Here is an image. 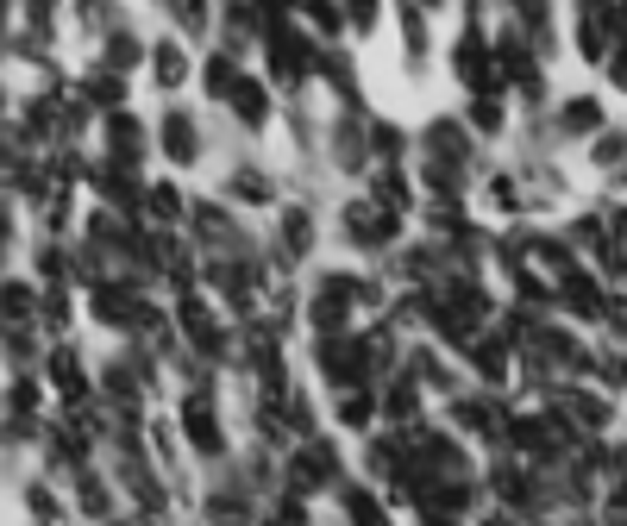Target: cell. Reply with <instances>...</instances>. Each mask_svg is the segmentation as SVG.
<instances>
[{"instance_id": "obj_1", "label": "cell", "mask_w": 627, "mask_h": 526, "mask_svg": "<svg viewBox=\"0 0 627 526\" xmlns=\"http://www.w3.org/2000/svg\"><path fill=\"white\" fill-rule=\"evenodd\" d=\"M182 426H189V439H195V451H207V458H220V420H214V408H207V395H195V408L182 414Z\"/></svg>"}, {"instance_id": "obj_2", "label": "cell", "mask_w": 627, "mask_h": 526, "mask_svg": "<svg viewBox=\"0 0 627 526\" xmlns=\"http://www.w3.org/2000/svg\"><path fill=\"white\" fill-rule=\"evenodd\" d=\"M164 151H170V163H189V157L201 151L195 119H189V113H170V119H164Z\"/></svg>"}, {"instance_id": "obj_3", "label": "cell", "mask_w": 627, "mask_h": 526, "mask_svg": "<svg viewBox=\"0 0 627 526\" xmlns=\"http://www.w3.org/2000/svg\"><path fill=\"white\" fill-rule=\"evenodd\" d=\"M226 101H232V113H239L245 126H264V107H270V101H264V88L251 82V76H239V88H232Z\"/></svg>"}, {"instance_id": "obj_4", "label": "cell", "mask_w": 627, "mask_h": 526, "mask_svg": "<svg viewBox=\"0 0 627 526\" xmlns=\"http://www.w3.org/2000/svg\"><path fill=\"white\" fill-rule=\"evenodd\" d=\"M151 69H157V88H182V76H189V57H182V44H157Z\"/></svg>"}, {"instance_id": "obj_5", "label": "cell", "mask_w": 627, "mask_h": 526, "mask_svg": "<svg viewBox=\"0 0 627 526\" xmlns=\"http://www.w3.org/2000/svg\"><path fill=\"white\" fill-rule=\"evenodd\" d=\"M0 314L26 320V314H38V295L26 289V282H0Z\"/></svg>"}, {"instance_id": "obj_6", "label": "cell", "mask_w": 627, "mask_h": 526, "mask_svg": "<svg viewBox=\"0 0 627 526\" xmlns=\"http://www.w3.org/2000/svg\"><path fill=\"white\" fill-rule=\"evenodd\" d=\"M308 238H314V232H308V213H301V207H295V213H283V251H289V257H301V251H308Z\"/></svg>"}, {"instance_id": "obj_7", "label": "cell", "mask_w": 627, "mask_h": 526, "mask_svg": "<svg viewBox=\"0 0 627 526\" xmlns=\"http://www.w3.org/2000/svg\"><path fill=\"white\" fill-rule=\"evenodd\" d=\"M232 88H239V69H232V57H214V63H207V94H220V101H226Z\"/></svg>"}, {"instance_id": "obj_8", "label": "cell", "mask_w": 627, "mask_h": 526, "mask_svg": "<svg viewBox=\"0 0 627 526\" xmlns=\"http://www.w3.org/2000/svg\"><path fill=\"white\" fill-rule=\"evenodd\" d=\"M138 57H145V51H138V38H113L107 44V69H132Z\"/></svg>"}, {"instance_id": "obj_9", "label": "cell", "mask_w": 627, "mask_h": 526, "mask_svg": "<svg viewBox=\"0 0 627 526\" xmlns=\"http://www.w3.org/2000/svg\"><path fill=\"white\" fill-rule=\"evenodd\" d=\"M232 195H245V201H264L270 195V182L258 170H245V176H232Z\"/></svg>"}, {"instance_id": "obj_10", "label": "cell", "mask_w": 627, "mask_h": 526, "mask_svg": "<svg viewBox=\"0 0 627 526\" xmlns=\"http://www.w3.org/2000/svg\"><path fill=\"white\" fill-rule=\"evenodd\" d=\"M377 201H383V207H402V201H408V188H402V176H396V170H389V176L377 182Z\"/></svg>"}, {"instance_id": "obj_11", "label": "cell", "mask_w": 627, "mask_h": 526, "mask_svg": "<svg viewBox=\"0 0 627 526\" xmlns=\"http://www.w3.org/2000/svg\"><path fill=\"white\" fill-rule=\"evenodd\" d=\"M433 151H446V157H464V138H458V126H433Z\"/></svg>"}, {"instance_id": "obj_12", "label": "cell", "mask_w": 627, "mask_h": 526, "mask_svg": "<svg viewBox=\"0 0 627 526\" xmlns=\"http://www.w3.org/2000/svg\"><path fill=\"white\" fill-rule=\"evenodd\" d=\"M565 119H571V132H584V126H596V107H590V101H571Z\"/></svg>"}, {"instance_id": "obj_13", "label": "cell", "mask_w": 627, "mask_h": 526, "mask_svg": "<svg viewBox=\"0 0 627 526\" xmlns=\"http://www.w3.org/2000/svg\"><path fill=\"white\" fill-rule=\"evenodd\" d=\"M151 207H157V213H164V220H170V213H182V201H176V188H151Z\"/></svg>"}, {"instance_id": "obj_14", "label": "cell", "mask_w": 627, "mask_h": 526, "mask_svg": "<svg viewBox=\"0 0 627 526\" xmlns=\"http://www.w3.org/2000/svg\"><path fill=\"white\" fill-rule=\"evenodd\" d=\"M339 414L352 420V426H364V420H370V401H364V395H345V408H339Z\"/></svg>"}, {"instance_id": "obj_15", "label": "cell", "mask_w": 627, "mask_h": 526, "mask_svg": "<svg viewBox=\"0 0 627 526\" xmlns=\"http://www.w3.org/2000/svg\"><path fill=\"white\" fill-rule=\"evenodd\" d=\"M615 82H621V88H627V57H615Z\"/></svg>"}, {"instance_id": "obj_16", "label": "cell", "mask_w": 627, "mask_h": 526, "mask_svg": "<svg viewBox=\"0 0 627 526\" xmlns=\"http://www.w3.org/2000/svg\"><path fill=\"white\" fill-rule=\"evenodd\" d=\"M0 263H7V232H0Z\"/></svg>"}]
</instances>
